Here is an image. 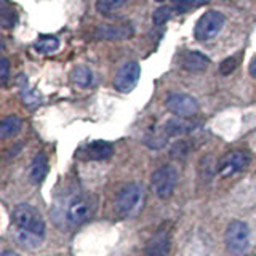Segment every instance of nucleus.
<instances>
[{"label": "nucleus", "mask_w": 256, "mask_h": 256, "mask_svg": "<svg viewBox=\"0 0 256 256\" xmlns=\"http://www.w3.org/2000/svg\"><path fill=\"white\" fill-rule=\"evenodd\" d=\"M144 204V190L140 184L132 182L126 184L117 192L116 197V210L122 218H133L142 210Z\"/></svg>", "instance_id": "obj_1"}, {"label": "nucleus", "mask_w": 256, "mask_h": 256, "mask_svg": "<svg viewBox=\"0 0 256 256\" xmlns=\"http://www.w3.org/2000/svg\"><path fill=\"white\" fill-rule=\"evenodd\" d=\"M13 221L21 230L30 232V234L42 236L45 230V222L42 214H40L34 206L21 204L13 210Z\"/></svg>", "instance_id": "obj_2"}, {"label": "nucleus", "mask_w": 256, "mask_h": 256, "mask_svg": "<svg viewBox=\"0 0 256 256\" xmlns=\"http://www.w3.org/2000/svg\"><path fill=\"white\" fill-rule=\"evenodd\" d=\"M224 22L226 18L221 12L216 10H208L198 18L196 22V29H194V36L200 42H208V40H213L216 36L220 34L224 28Z\"/></svg>", "instance_id": "obj_3"}, {"label": "nucleus", "mask_w": 256, "mask_h": 256, "mask_svg": "<svg viewBox=\"0 0 256 256\" xmlns=\"http://www.w3.org/2000/svg\"><path fill=\"white\" fill-rule=\"evenodd\" d=\"M96 213V198L93 196H77L68 208V218L72 224H84Z\"/></svg>", "instance_id": "obj_4"}, {"label": "nucleus", "mask_w": 256, "mask_h": 256, "mask_svg": "<svg viewBox=\"0 0 256 256\" xmlns=\"http://www.w3.org/2000/svg\"><path fill=\"white\" fill-rule=\"evenodd\" d=\"M250 245V229L244 221H232L226 229V246L232 253H244Z\"/></svg>", "instance_id": "obj_5"}, {"label": "nucleus", "mask_w": 256, "mask_h": 256, "mask_svg": "<svg viewBox=\"0 0 256 256\" xmlns=\"http://www.w3.org/2000/svg\"><path fill=\"white\" fill-rule=\"evenodd\" d=\"M176 181H178V174H176V170L172 165H165L160 166L158 170H156V173L152 174V190L156 192V196H158L160 198H166L172 196V192L176 186Z\"/></svg>", "instance_id": "obj_6"}, {"label": "nucleus", "mask_w": 256, "mask_h": 256, "mask_svg": "<svg viewBox=\"0 0 256 256\" xmlns=\"http://www.w3.org/2000/svg\"><path fill=\"white\" fill-rule=\"evenodd\" d=\"M166 109L178 117H192L198 112V102L196 98L184 93H172L165 101Z\"/></svg>", "instance_id": "obj_7"}, {"label": "nucleus", "mask_w": 256, "mask_h": 256, "mask_svg": "<svg viewBox=\"0 0 256 256\" xmlns=\"http://www.w3.org/2000/svg\"><path fill=\"white\" fill-rule=\"evenodd\" d=\"M140 74H141L140 64L136 61H128V62L122 64L120 69L117 70V74L114 77V86L122 93L132 92L136 86V84H138Z\"/></svg>", "instance_id": "obj_8"}, {"label": "nucleus", "mask_w": 256, "mask_h": 256, "mask_svg": "<svg viewBox=\"0 0 256 256\" xmlns=\"http://www.w3.org/2000/svg\"><path fill=\"white\" fill-rule=\"evenodd\" d=\"M134 34V28L132 22H116V24H102L96 29L94 36L100 40H126Z\"/></svg>", "instance_id": "obj_9"}, {"label": "nucleus", "mask_w": 256, "mask_h": 256, "mask_svg": "<svg viewBox=\"0 0 256 256\" xmlns=\"http://www.w3.org/2000/svg\"><path fill=\"white\" fill-rule=\"evenodd\" d=\"M250 164V157L244 150H232L224 156L220 164V173L222 176H230L234 173L244 172Z\"/></svg>", "instance_id": "obj_10"}, {"label": "nucleus", "mask_w": 256, "mask_h": 256, "mask_svg": "<svg viewBox=\"0 0 256 256\" xmlns=\"http://www.w3.org/2000/svg\"><path fill=\"white\" fill-rule=\"evenodd\" d=\"M168 252H170V236L165 229H160L149 238L146 256H168Z\"/></svg>", "instance_id": "obj_11"}, {"label": "nucleus", "mask_w": 256, "mask_h": 256, "mask_svg": "<svg viewBox=\"0 0 256 256\" xmlns=\"http://www.w3.org/2000/svg\"><path fill=\"white\" fill-rule=\"evenodd\" d=\"M112 146L109 142H104V141H94L86 144L85 148H82L78 150V156L84 157V158H90V160H104L112 156Z\"/></svg>", "instance_id": "obj_12"}, {"label": "nucleus", "mask_w": 256, "mask_h": 256, "mask_svg": "<svg viewBox=\"0 0 256 256\" xmlns=\"http://www.w3.org/2000/svg\"><path fill=\"white\" fill-rule=\"evenodd\" d=\"M210 60L200 52H186L181 58V66L189 72H202L208 68Z\"/></svg>", "instance_id": "obj_13"}, {"label": "nucleus", "mask_w": 256, "mask_h": 256, "mask_svg": "<svg viewBox=\"0 0 256 256\" xmlns=\"http://www.w3.org/2000/svg\"><path fill=\"white\" fill-rule=\"evenodd\" d=\"M46 172H48V162L45 154H37L30 164V172H29L30 181L36 184L40 182L46 176Z\"/></svg>", "instance_id": "obj_14"}, {"label": "nucleus", "mask_w": 256, "mask_h": 256, "mask_svg": "<svg viewBox=\"0 0 256 256\" xmlns=\"http://www.w3.org/2000/svg\"><path fill=\"white\" fill-rule=\"evenodd\" d=\"M21 130V120L20 117L16 116H6L2 124H0V138L6 140V138H12L16 133Z\"/></svg>", "instance_id": "obj_15"}, {"label": "nucleus", "mask_w": 256, "mask_h": 256, "mask_svg": "<svg viewBox=\"0 0 256 256\" xmlns=\"http://www.w3.org/2000/svg\"><path fill=\"white\" fill-rule=\"evenodd\" d=\"M70 80H72V84H76L77 86L86 88L93 84V74L86 66H77L70 72Z\"/></svg>", "instance_id": "obj_16"}, {"label": "nucleus", "mask_w": 256, "mask_h": 256, "mask_svg": "<svg viewBox=\"0 0 256 256\" xmlns=\"http://www.w3.org/2000/svg\"><path fill=\"white\" fill-rule=\"evenodd\" d=\"M192 128L190 124H188L186 120L182 118H173V120H168L165 124V133L166 134H182V133H188Z\"/></svg>", "instance_id": "obj_17"}, {"label": "nucleus", "mask_w": 256, "mask_h": 256, "mask_svg": "<svg viewBox=\"0 0 256 256\" xmlns=\"http://www.w3.org/2000/svg\"><path fill=\"white\" fill-rule=\"evenodd\" d=\"M125 4H128V0H96V10L102 14H109L122 8Z\"/></svg>", "instance_id": "obj_18"}, {"label": "nucleus", "mask_w": 256, "mask_h": 256, "mask_svg": "<svg viewBox=\"0 0 256 256\" xmlns=\"http://www.w3.org/2000/svg\"><path fill=\"white\" fill-rule=\"evenodd\" d=\"M34 46L40 53H53L60 48V40L56 37H42L37 40Z\"/></svg>", "instance_id": "obj_19"}, {"label": "nucleus", "mask_w": 256, "mask_h": 256, "mask_svg": "<svg viewBox=\"0 0 256 256\" xmlns=\"http://www.w3.org/2000/svg\"><path fill=\"white\" fill-rule=\"evenodd\" d=\"M172 13H173L172 6H166V5L158 6L157 10H154V13H152V24H154V26H164L166 21H170Z\"/></svg>", "instance_id": "obj_20"}, {"label": "nucleus", "mask_w": 256, "mask_h": 256, "mask_svg": "<svg viewBox=\"0 0 256 256\" xmlns=\"http://www.w3.org/2000/svg\"><path fill=\"white\" fill-rule=\"evenodd\" d=\"M21 98L24 101V104L29 108H36L37 104L40 102V93L36 92V90H32V88L28 86V84L22 86V90H21Z\"/></svg>", "instance_id": "obj_21"}, {"label": "nucleus", "mask_w": 256, "mask_h": 256, "mask_svg": "<svg viewBox=\"0 0 256 256\" xmlns=\"http://www.w3.org/2000/svg\"><path fill=\"white\" fill-rule=\"evenodd\" d=\"M18 22V16H16L13 8H10L6 4H4L2 6V26L5 29H12L14 28V24Z\"/></svg>", "instance_id": "obj_22"}, {"label": "nucleus", "mask_w": 256, "mask_h": 256, "mask_svg": "<svg viewBox=\"0 0 256 256\" xmlns=\"http://www.w3.org/2000/svg\"><path fill=\"white\" fill-rule=\"evenodd\" d=\"M208 0H173L174 6L178 8L180 12H186L189 8H196L198 5H204L206 4Z\"/></svg>", "instance_id": "obj_23"}, {"label": "nucleus", "mask_w": 256, "mask_h": 256, "mask_svg": "<svg viewBox=\"0 0 256 256\" xmlns=\"http://www.w3.org/2000/svg\"><path fill=\"white\" fill-rule=\"evenodd\" d=\"M237 64H238V60L236 58V56H232V58L224 60V61L220 64V72H221L222 76H229V74H232V72L236 70Z\"/></svg>", "instance_id": "obj_24"}, {"label": "nucleus", "mask_w": 256, "mask_h": 256, "mask_svg": "<svg viewBox=\"0 0 256 256\" xmlns=\"http://www.w3.org/2000/svg\"><path fill=\"white\" fill-rule=\"evenodd\" d=\"M8 72H10V64H8L6 58H2V61H0V78H2V84H6Z\"/></svg>", "instance_id": "obj_25"}, {"label": "nucleus", "mask_w": 256, "mask_h": 256, "mask_svg": "<svg viewBox=\"0 0 256 256\" xmlns=\"http://www.w3.org/2000/svg\"><path fill=\"white\" fill-rule=\"evenodd\" d=\"M248 70H250V76H252L253 78H256V58H253V60H252L250 68H248Z\"/></svg>", "instance_id": "obj_26"}, {"label": "nucleus", "mask_w": 256, "mask_h": 256, "mask_svg": "<svg viewBox=\"0 0 256 256\" xmlns=\"http://www.w3.org/2000/svg\"><path fill=\"white\" fill-rule=\"evenodd\" d=\"M2 256H20L18 253H14V252H4Z\"/></svg>", "instance_id": "obj_27"}, {"label": "nucleus", "mask_w": 256, "mask_h": 256, "mask_svg": "<svg viewBox=\"0 0 256 256\" xmlns=\"http://www.w3.org/2000/svg\"><path fill=\"white\" fill-rule=\"evenodd\" d=\"M157 2H162V0H157Z\"/></svg>", "instance_id": "obj_28"}]
</instances>
